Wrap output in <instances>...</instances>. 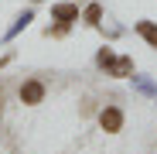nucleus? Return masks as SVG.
Returning <instances> with one entry per match:
<instances>
[{"label":"nucleus","mask_w":157,"mask_h":154,"mask_svg":"<svg viewBox=\"0 0 157 154\" xmlns=\"http://www.w3.org/2000/svg\"><path fill=\"white\" fill-rule=\"evenodd\" d=\"M99 123H102L106 134H116L120 127H123V110H120V106H106V110L99 113Z\"/></svg>","instance_id":"f03ea898"},{"label":"nucleus","mask_w":157,"mask_h":154,"mask_svg":"<svg viewBox=\"0 0 157 154\" xmlns=\"http://www.w3.org/2000/svg\"><path fill=\"white\" fill-rule=\"evenodd\" d=\"M44 99V82L41 79H28L21 86V103H28V106H38V103Z\"/></svg>","instance_id":"f257e3e1"},{"label":"nucleus","mask_w":157,"mask_h":154,"mask_svg":"<svg viewBox=\"0 0 157 154\" xmlns=\"http://www.w3.org/2000/svg\"><path fill=\"white\" fill-rule=\"evenodd\" d=\"M113 58H116V55H113V51H109V48H102V51H99V55H96V62H99L102 69H109V62H113Z\"/></svg>","instance_id":"0eeeda50"},{"label":"nucleus","mask_w":157,"mask_h":154,"mask_svg":"<svg viewBox=\"0 0 157 154\" xmlns=\"http://www.w3.org/2000/svg\"><path fill=\"white\" fill-rule=\"evenodd\" d=\"M0 110H4V89H0Z\"/></svg>","instance_id":"1a4fd4ad"},{"label":"nucleus","mask_w":157,"mask_h":154,"mask_svg":"<svg viewBox=\"0 0 157 154\" xmlns=\"http://www.w3.org/2000/svg\"><path fill=\"white\" fill-rule=\"evenodd\" d=\"M48 34H55V38H65V34H68V24H65V21H58L55 28H48Z\"/></svg>","instance_id":"6e6552de"},{"label":"nucleus","mask_w":157,"mask_h":154,"mask_svg":"<svg viewBox=\"0 0 157 154\" xmlns=\"http://www.w3.org/2000/svg\"><path fill=\"white\" fill-rule=\"evenodd\" d=\"M137 34H140L150 48H157V24H154V21H137Z\"/></svg>","instance_id":"39448f33"},{"label":"nucleus","mask_w":157,"mask_h":154,"mask_svg":"<svg viewBox=\"0 0 157 154\" xmlns=\"http://www.w3.org/2000/svg\"><path fill=\"white\" fill-rule=\"evenodd\" d=\"M109 75H116V79H126V75H133V58L130 55H120L109 62Z\"/></svg>","instance_id":"7ed1b4c3"},{"label":"nucleus","mask_w":157,"mask_h":154,"mask_svg":"<svg viewBox=\"0 0 157 154\" xmlns=\"http://www.w3.org/2000/svg\"><path fill=\"white\" fill-rule=\"evenodd\" d=\"M51 17L72 24V21H78V7H75V4H55V7H51Z\"/></svg>","instance_id":"20e7f679"},{"label":"nucleus","mask_w":157,"mask_h":154,"mask_svg":"<svg viewBox=\"0 0 157 154\" xmlns=\"http://www.w3.org/2000/svg\"><path fill=\"white\" fill-rule=\"evenodd\" d=\"M82 21L89 24V28H99V21H102V4H89L82 10Z\"/></svg>","instance_id":"423d86ee"}]
</instances>
